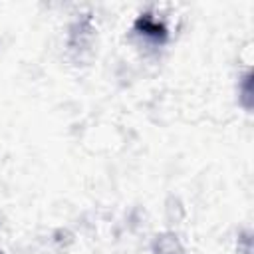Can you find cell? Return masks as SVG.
<instances>
[{
	"instance_id": "obj_1",
	"label": "cell",
	"mask_w": 254,
	"mask_h": 254,
	"mask_svg": "<svg viewBox=\"0 0 254 254\" xmlns=\"http://www.w3.org/2000/svg\"><path fill=\"white\" fill-rule=\"evenodd\" d=\"M135 28H137L141 34H145V36H149V38H153V40H165V38H167V28H165L161 22H157L155 18H151L149 14H143L141 18H137Z\"/></svg>"
}]
</instances>
